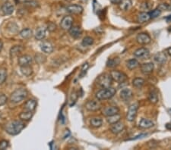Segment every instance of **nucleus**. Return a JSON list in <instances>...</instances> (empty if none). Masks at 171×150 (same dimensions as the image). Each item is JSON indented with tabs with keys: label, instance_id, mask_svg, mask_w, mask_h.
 <instances>
[{
	"label": "nucleus",
	"instance_id": "nucleus-1",
	"mask_svg": "<svg viewBox=\"0 0 171 150\" xmlns=\"http://www.w3.org/2000/svg\"><path fill=\"white\" fill-rule=\"evenodd\" d=\"M25 124L21 121H12L9 122L6 126V131L9 134L12 135H17L25 128Z\"/></svg>",
	"mask_w": 171,
	"mask_h": 150
},
{
	"label": "nucleus",
	"instance_id": "nucleus-2",
	"mask_svg": "<svg viewBox=\"0 0 171 150\" xmlns=\"http://www.w3.org/2000/svg\"><path fill=\"white\" fill-rule=\"evenodd\" d=\"M117 93V90L113 87L102 88L96 93V98L98 100H106L113 97Z\"/></svg>",
	"mask_w": 171,
	"mask_h": 150
},
{
	"label": "nucleus",
	"instance_id": "nucleus-3",
	"mask_svg": "<svg viewBox=\"0 0 171 150\" xmlns=\"http://www.w3.org/2000/svg\"><path fill=\"white\" fill-rule=\"evenodd\" d=\"M97 83L101 88H108L112 86L113 79L109 74H103L97 79Z\"/></svg>",
	"mask_w": 171,
	"mask_h": 150
},
{
	"label": "nucleus",
	"instance_id": "nucleus-4",
	"mask_svg": "<svg viewBox=\"0 0 171 150\" xmlns=\"http://www.w3.org/2000/svg\"><path fill=\"white\" fill-rule=\"evenodd\" d=\"M27 96V91L26 89L19 88L14 90L13 93L11 95L10 99L11 101L13 102L14 103H18L19 102L22 101L25 99Z\"/></svg>",
	"mask_w": 171,
	"mask_h": 150
},
{
	"label": "nucleus",
	"instance_id": "nucleus-5",
	"mask_svg": "<svg viewBox=\"0 0 171 150\" xmlns=\"http://www.w3.org/2000/svg\"><path fill=\"white\" fill-rule=\"evenodd\" d=\"M138 107H139V104H138V102L133 103V104L129 106L128 112H127L126 114V119L128 121H134V120H135V117H136L137 113H138Z\"/></svg>",
	"mask_w": 171,
	"mask_h": 150
},
{
	"label": "nucleus",
	"instance_id": "nucleus-6",
	"mask_svg": "<svg viewBox=\"0 0 171 150\" xmlns=\"http://www.w3.org/2000/svg\"><path fill=\"white\" fill-rule=\"evenodd\" d=\"M112 77L113 80L119 83H124L125 81H126L127 80V75L125 73L122 71H112L109 74Z\"/></svg>",
	"mask_w": 171,
	"mask_h": 150
},
{
	"label": "nucleus",
	"instance_id": "nucleus-7",
	"mask_svg": "<svg viewBox=\"0 0 171 150\" xmlns=\"http://www.w3.org/2000/svg\"><path fill=\"white\" fill-rule=\"evenodd\" d=\"M85 108L87 110L90 112H97L101 109V104L99 101L96 100H90L88 101L85 104Z\"/></svg>",
	"mask_w": 171,
	"mask_h": 150
},
{
	"label": "nucleus",
	"instance_id": "nucleus-8",
	"mask_svg": "<svg viewBox=\"0 0 171 150\" xmlns=\"http://www.w3.org/2000/svg\"><path fill=\"white\" fill-rule=\"evenodd\" d=\"M73 17L72 16H65L60 22V27L62 30H69L73 25Z\"/></svg>",
	"mask_w": 171,
	"mask_h": 150
},
{
	"label": "nucleus",
	"instance_id": "nucleus-9",
	"mask_svg": "<svg viewBox=\"0 0 171 150\" xmlns=\"http://www.w3.org/2000/svg\"><path fill=\"white\" fill-rule=\"evenodd\" d=\"M136 41L140 45H148L151 43V38L148 33H140L136 37Z\"/></svg>",
	"mask_w": 171,
	"mask_h": 150
},
{
	"label": "nucleus",
	"instance_id": "nucleus-10",
	"mask_svg": "<svg viewBox=\"0 0 171 150\" xmlns=\"http://www.w3.org/2000/svg\"><path fill=\"white\" fill-rule=\"evenodd\" d=\"M133 54L136 58H139L141 59H147L149 58L150 52L147 48L141 47L135 50Z\"/></svg>",
	"mask_w": 171,
	"mask_h": 150
},
{
	"label": "nucleus",
	"instance_id": "nucleus-11",
	"mask_svg": "<svg viewBox=\"0 0 171 150\" xmlns=\"http://www.w3.org/2000/svg\"><path fill=\"white\" fill-rule=\"evenodd\" d=\"M125 129V125L122 122H117V123L111 125L110 127H109V130L113 134H119L121 132L123 131V130Z\"/></svg>",
	"mask_w": 171,
	"mask_h": 150
},
{
	"label": "nucleus",
	"instance_id": "nucleus-12",
	"mask_svg": "<svg viewBox=\"0 0 171 150\" xmlns=\"http://www.w3.org/2000/svg\"><path fill=\"white\" fill-rule=\"evenodd\" d=\"M68 12L73 14H80L83 12V7L80 5H70L66 8Z\"/></svg>",
	"mask_w": 171,
	"mask_h": 150
},
{
	"label": "nucleus",
	"instance_id": "nucleus-13",
	"mask_svg": "<svg viewBox=\"0 0 171 150\" xmlns=\"http://www.w3.org/2000/svg\"><path fill=\"white\" fill-rule=\"evenodd\" d=\"M154 69V65L152 62H148L142 64L141 65V71L144 75H150L153 72Z\"/></svg>",
	"mask_w": 171,
	"mask_h": 150
},
{
	"label": "nucleus",
	"instance_id": "nucleus-14",
	"mask_svg": "<svg viewBox=\"0 0 171 150\" xmlns=\"http://www.w3.org/2000/svg\"><path fill=\"white\" fill-rule=\"evenodd\" d=\"M119 112V109L117 106H108V107L104 108L102 113L105 117H108V116H111L113 115V114H118Z\"/></svg>",
	"mask_w": 171,
	"mask_h": 150
},
{
	"label": "nucleus",
	"instance_id": "nucleus-15",
	"mask_svg": "<svg viewBox=\"0 0 171 150\" xmlns=\"http://www.w3.org/2000/svg\"><path fill=\"white\" fill-rule=\"evenodd\" d=\"M69 32L70 36L75 39L79 38L82 34V28L80 27H78V26H73V27H72L69 30Z\"/></svg>",
	"mask_w": 171,
	"mask_h": 150
},
{
	"label": "nucleus",
	"instance_id": "nucleus-16",
	"mask_svg": "<svg viewBox=\"0 0 171 150\" xmlns=\"http://www.w3.org/2000/svg\"><path fill=\"white\" fill-rule=\"evenodd\" d=\"M33 59L29 55H24V56H21L18 59V64L20 66H26L30 65L31 64Z\"/></svg>",
	"mask_w": 171,
	"mask_h": 150
},
{
	"label": "nucleus",
	"instance_id": "nucleus-17",
	"mask_svg": "<svg viewBox=\"0 0 171 150\" xmlns=\"http://www.w3.org/2000/svg\"><path fill=\"white\" fill-rule=\"evenodd\" d=\"M133 96V93L130 89L124 88L120 92V98L124 101H128L130 100Z\"/></svg>",
	"mask_w": 171,
	"mask_h": 150
},
{
	"label": "nucleus",
	"instance_id": "nucleus-18",
	"mask_svg": "<svg viewBox=\"0 0 171 150\" xmlns=\"http://www.w3.org/2000/svg\"><path fill=\"white\" fill-rule=\"evenodd\" d=\"M154 125V121L148 118H142L138 123V127L141 129H149Z\"/></svg>",
	"mask_w": 171,
	"mask_h": 150
},
{
	"label": "nucleus",
	"instance_id": "nucleus-19",
	"mask_svg": "<svg viewBox=\"0 0 171 150\" xmlns=\"http://www.w3.org/2000/svg\"><path fill=\"white\" fill-rule=\"evenodd\" d=\"M2 11L4 14H12L14 12V6L9 2H6L2 6Z\"/></svg>",
	"mask_w": 171,
	"mask_h": 150
},
{
	"label": "nucleus",
	"instance_id": "nucleus-20",
	"mask_svg": "<svg viewBox=\"0 0 171 150\" xmlns=\"http://www.w3.org/2000/svg\"><path fill=\"white\" fill-rule=\"evenodd\" d=\"M40 49L42 51L45 53H47V54H50L53 52V46L51 44V43L47 41H44L40 44Z\"/></svg>",
	"mask_w": 171,
	"mask_h": 150
},
{
	"label": "nucleus",
	"instance_id": "nucleus-21",
	"mask_svg": "<svg viewBox=\"0 0 171 150\" xmlns=\"http://www.w3.org/2000/svg\"><path fill=\"white\" fill-rule=\"evenodd\" d=\"M37 107V101L34 99H29L25 102L24 105V109L25 111H30V112H33L35 110Z\"/></svg>",
	"mask_w": 171,
	"mask_h": 150
},
{
	"label": "nucleus",
	"instance_id": "nucleus-22",
	"mask_svg": "<svg viewBox=\"0 0 171 150\" xmlns=\"http://www.w3.org/2000/svg\"><path fill=\"white\" fill-rule=\"evenodd\" d=\"M46 34V29L43 27H40L37 29L35 33V38L38 40H42L45 38Z\"/></svg>",
	"mask_w": 171,
	"mask_h": 150
},
{
	"label": "nucleus",
	"instance_id": "nucleus-23",
	"mask_svg": "<svg viewBox=\"0 0 171 150\" xmlns=\"http://www.w3.org/2000/svg\"><path fill=\"white\" fill-rule=\"evenodd\" d=\"M151 19V16H150L149 12H141L140 14H138V17H137V21H138V23H145V22L148 21Z\"/></svg>",
	"mask_w": 171,
	"mask_h": 150
},
{
	"label": "nucleus",
	"instance_id": "nucleus-24",
	"mask_svg": "<svg viewBox=\"0 0 171 150\" xmlns=\"http://www.w3.org/2000/svg\"><path fill=\"white\" fill-rule=\"evenodd\" d=\"M154 59L158 64H163L167 62V56L165 55V53L161 52H158L154 56Z\"/></svg>",
	"mask_w": 171,
	"mask_h": 150
},
{
	"label": "nucleus",
	"instance_id": "nucleus-25",
	"mask_svg": "<svg viewBox=\"0 0 171 150\" xmlns=\"http://www.w3.org/2000/svg\"><path fill=\"white\" fill-rule=\"evenodd\" d=\"M120 119H121V115L118 113V114H113V115L106 117V121H107L108 124H109V125H111L119 122V121H120Z\"/></svg>",
	"mask_w": 171,
	"mask_h": 150
},
{
	"label": "nucleus",
	"instance_id": "nucleus-26",
	"mask_svg": "<svg viewBox=\"0 0 171 150\" xmlns=\"http://www.w3.org/2000/svg\"><path fill=\"white\" fill-rule=\"evenodd\" d=\"M24 50V48L22 46H14L10 49V56L11 57L13 58L17 56L18 55L20 54Z\"/></svg>",
	"mask_w": 171,
	"mask_h": 150
},
{
	"label": "nucleus",
	"instance_id": "nucleus-27",
	"mask_svg": "<svg viewBox=\"0 0 171 150\" xmlns=\"http://www.w3.org/2000/svg\"><path fill=\"white\" fill-rule=\"evenodd\" d=\"M103 121L101 117H95L91 119V127H94V128H99L102 126Z\"/></svg>",
	"mask_w": 171,
	"mask_h": 150
},
{
	"label": "nucleus",
	"instance_id": "nucleus-28",
	"mask_svg": "<svg viewBox=\"0 0 171 150\" xmlns=\"http://www.w3.org/2000/svg\"><path fill=\"white\" fill-rule=\"evenodd\" d=\"M119 8L122 11H129L132 8V2L130 0H122L119 4Z\"/></svg>",
	"mask_w": 171,
	"mask_h": 150
},
{
	"label": "nucleus",
	"instance_id": "nucleus-29",
	"mask_svg": "<svg viewBox=\"0 0 171 150\" xmlns=\"http://www.w3.org/2000/svg\"><path fill=\"white\" fill-rule=\"evenodd\" d=\"M21 72H22V74L23 75L26 76V77H29V76L33 74V69H32V67L30 65L21 66Z\"/></svg>",
	"mask_w": 171,
	"mask_h": 150
},
{
	"label": "nucleus",
	"instance_id": "nucleus-30",
	"mask_svg": "<svg viewBox=\"0 0 171 150\" xmlns=\"http://www.w3.org/2000/svg\"><path fill=\"white\" fill-rule=\"evenodd\" d=\"M120 63V59L119 58H113V59H109L106 62V66L108 67H115L118 66Z\"/></svg>",
	"mask_w": 171,
	"mask_h": 150
},
{
	"label": "nucleus",
	"instance_id": "nucleus-31",
	"mask_svg": "<svg viewBox=\"0 0 171 150\" xmlns=\"http://www.w3.org/2000/svg\"><path fill=\"white\" fill-rule=\"evenodd\" d=\"M158 95H157V93L156 91H151L149 93V94H148V100H149V102L151 103H152V104H156V103H157L158 102Z\"/></svg>",
	"mask_w": 171,
	"mask_h": 150
},
{
	"label": "nucleus",
	"instance_id": "nucleus-32",
	"mask_svg": "<svg viewBox=\"0 0 171 150\" xmlns=\"http://www.w3.org/2000/svg\"><path fill=\"white\" fill-rule=\"evenodd\" d=\"M126 66L129 70H134V69L137 68L139 66V62L135 59H132L129 60L126 63Z\"/></svg>",
	"mask_w": 171,
	"mask_h": 150
},
{
	"label": "nucleus",
	"instance_id": "nucleus-33",
	"mask_svg": "<svg viewBox=\"0 0 171 150\" xmlns=\"http://www.w3.org/2000/svg\"><path fill=\"white\" fill-rule=\"evenodd\" d=\"M145 80L141 77H136L132 80V85L135 88H141L145 84Z\"/></svg>",
	"mask_w": 171,
	"mask_h": 150
},
{
	"label": "nucleus",
	"instance_id": "nucleus-34",
	"mask_svg": "<svg viewBox=\"0 0 171 150\" xmlns=\"http://www.w3.org/2000/svg\"><path fill=\"white\" fill-rule=\"evenodd\" d=\"M33 116V113L30 111H25V112H22L19 114V117L22 119V121H29Z\"/></svg>",
	"mask_w": 171,
	"mask_h": 150
},
{
	"label": "nucleus",
	"instance_id": "nucleus-35",
	"mask_svg": "<svg viewBox=\"0 0 171 150\" xmlns=\"http://www.w3.org/2000/svg\"><path fill=\"white\" fill-rule=\"evenodd\" d=\"M33 32L30 28H25L20 32V36L24 39H29L32 37Z\"/></svg>",
	"mask_w": 171,
	"mask_h": 150
},
{
	"label": "nucleus",
	"instance_id": "nucleus-36",
	"mask_svg": "<svg viewBox=\"0 0 171 150\" xmlns=\"http://www.w3.org/2000/svg\"><path fill=\"white\" fill-rule=\"evenodd\" d=\"M24 4H25V6L30 8L39 7V2L36 0H27V1H25L24 2Z\"/></svg>",
	"mask_w": 171,
	"mask_h": 150
},
{
	"label": "nucleus",
	"instance_id": "nucleus-37",
	"mask_svg": "<svg viewBox=\"0 0 171 150\" xmlns=\"http://www.w3.org/2000/svg\"><path fill=\"white\" fill-rule=\"evenodd\" d=\"M93 39L91 37H85L82 40V45L84 46H90L93 44Z\"/></svg>",
	"mask_w": 171,
	"mask_h": 150
},
{
	"label": "nucleus",
	"instance_id": "nucleus-38",
	"mask_svg": "<svg viewBox=\"0 0 171 150\" xmlns=\"http://www.w3.org/2000/svg\"><path fill=\"white\" fill-rule=\"evenodd\" d=\"M7 77V71L5 68H0V84H2Z\"/></svg>",
	"mask_w": 171,
	"mask_h": 150
},
{
	"label": "nucleus",
	"instance_id": "nucleus-39",
	"mask_svg": "<svg viewBox=\"0 0 171 150\" xmlns=\"http://www.w3.org/2000/svg\"><path fill=\"white\" fill-rule=\"evenodd\" d=\"M88 68H89V64H88V63H85V64L82 65V69H81V73H80L81 77H83L84 76L86 75Z\"/></svg>",
	"mask_w": 171,
	"mask_h": 150
},
{
	"label": "nucleus",
	"instance_id": "nucleus-40",
	"mask_svg": "<svg viewBox=\"0 0 171 150\" xmlns=\"http://www.w3.org/2000/svg\"><path fill=\"white\" fill-rule=\"evenodd\" d=\"M161 12H162V11L160 10L158 8H157L156 9H154V10L151 11V12H149L150 16H151V18H156V17H159V16L161 15Z\"/></svg>",
	"mask_w": 171,
	"mask_h": 150
},
{
	"label": "nucleus",
	"instance_id": "nucleus-41",
	"mask_svg": "<svg viewBox=\"0 0 171 150\" xmlns=\"http://www.w3.org/2000/svg\"><path fill=\"white\" fill-rule=\"evenodd\" d=\"M151 3L149 2H143L142 4H141V9H142V10H150L151 8Z\"/></svg>",
	"mask_w": 171,
	"mask_h": 150
},
{
	"label": "nucleus",
	"instance_id": "nucleus-42",
	"mask_svg": "<svg viewBox=\"0 0 171 150\" xmlns=\"http://www.w3.org/2000/svg\"><path fill=\"white\" fill-rule=\"evenodd\" d=\"M9 142L7 141V140H2V141H0V149L2 150H5L7 149L8 147H9Z\"/></svg>",
	"mask_w": 171,
	"mask_h": 150
},
{
	"label": "nucleus",
	"instance_id": "nucleus-43",
	"mask_svg": "<svg viewBox=\"0 0 171 150\" xmlns=\"http://www.w3.org/2000/svg\"><path fill=\"white\" fill-rule=\"evenodd\" d=\"M7 102V97L6 95L4 94H0V106L5 105Z\"/></svg>",
	"mask_w": 171,
	"mask_h": 150
},
{
	"label": "nucleus",
	"instance_id": "nucleus-44",
	"mask_svg": "<svg viewBox=\"0 0 171 150\" xmlns=\"http://www.w3.org/2000/svg\"><path fill=\"white\" fill-rule=\"evenodd\" d=\"M77 98H78V96H77V94L75 92H74L72 94V96H71V102H72V103L70 104V106H72L74 104H75V101H76Z\"/></svg>",
	"mask_w": 171,
	"mask_h": 150
},
{
	"label": "nucleus",
	"instance_id": "nucleus-45",
	"mask_svg": "<svg viewBox=\"0 0 171 150\" xmlns=\"http://www.w3.org/2000/svg\"><path fill=\"white\" fill-rule=\"evenodd\" d=\"M47 29H48V30H50V31H51V32L54 31V30L56 29V25H55L54 23H53V22H50V23L48 24Z\"/></svg>",
	"mask_w": 171,
	"mask_h": 150
},
{
	"label": "nucleus",
	"instance_id": "nucleus-46",
	"mask_svg": "<svg viewBox=\"0 0 171 150\" xmlns=\"http://www.w3.org/2000/svg\"><path fill=\"white\" fill-rule=\"evenodd\" d=\"M158 9H160L161 11H164V10H168L169 6L166 3H163V4H161L159 6H158Z\"/></svg>",
	"mask_w": 171,
	"mask_h": 150
},
{
	"label": "nucleus",
	"instance_id": "nucleus-47",
	"mask_svg": "<svg viewBox=\"0 0 171 150\" xmlns=\"http://www.w3.org/2000/svg\"><path fill=\"white\" fill-rule=\"evenodd\" d=\"M109 1H110V2L112 3V4L119 5L121 2H122V0H109Z\"/></svg>",
	"mask_w": 171,
	"mask_h": 150
},
{
	"label": "nucleus",
	"instance_id": "nucleus-48",
	"mask_svg": "<svg viewBox=\"0 0 171 150\" xmlns=\"http://www.w3.org/2000/svg\"><path fill=\"white\" fill-rule=\"evenodd\" d=\"M69 135H70V132H69V130H66V134L63 136V139L67 138L69 136Z\"/></svg>",
	"mask_w": 171,
	"mask_h": 150
},
{
	"label": "nucleus",
	"instance_id": "nucleus-49",
	"mask_svg": "<svg viewBox=\"0 0 171 150\" xmlns=\"http://www.w3.org/2000/svg\"><path fill=\"white\" fill-rule=\"evenodd\" d=\"M165 127H166V128L167 129V130H171V122H169V123L166 124Z\"/></svg>",
	"mask_w": 171,
	"mask_h": 150
},
{
	"label": "nucleus",
	"instance_id": "nucleus-50",
	"mask_svg": "<svg viewBox=\"0 0 171 150\" xmlns=\"http://www.w3.org/2000/svg\"><path fill=\"white\" fill-rule=\"evenodd\" d=\"M166 20H167V22H171V15L167 16V17H166Z\"/></svg>",
	"mask_w": 171,
	"mask_h": 150
},
{
	"label": "nucleus",
	"instance_id": "nucleus-51",
	"mask_svg": "<svg viewBox=\"0 0 171 150\" xmlns=\"http://www.w3.org/2000/svg\"><path fill=\"white\" fill-rule=\"evenodd\" d=\"M167 52L168 53V55L169 56H170L171 57V47H170V48H168V49H167Z\"/></svg>",
	"mask_w": 171,
	"mask_h": 150
},
{
	"label": "nucleus",
	"instance_id": "nucleus-52",
	"mask_svg": "<svg viewBox=\"0 0 171 150\" xmlns=\"http://www.w3.org/2000/svg\"><path fill=\"white\" fill-rule=\"evenodd\" d=\"M2 47H3V43L2 42V40H0V52H1V50L2 49Z\"/></svg>",
	"mask_w": 171,
	"mask_h": 150
},
{
	"label": "nucleus",
	"instance_id": "nucleus-53",
	"mask_svg": "<svg viewBox=\"0 0 171 150\" xmlns=\"http://www.w3.org/2000/svg\"><path fill=\"white\" fill-rule=\"evenodd\" d=\"M170 111H171V109H170Z\"/></svg>",
	"mask_w": 171,
	"mask_h": 150
}]
</instances>
